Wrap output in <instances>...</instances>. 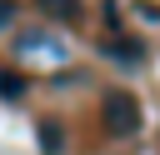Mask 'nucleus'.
<instances>
[{
	"instance_id": "f257e3e1",
	"label": "nucleus",
	"mask_w": 160,
	"mask_h": 155,
	"mask_svg": "<svg viewBox=\"0 0 160 155\" xmlns=\"http://www.w3.org/2000/svg\"><path fill=\"white\" fill-rule=\"evenodd\" d=\"M100 120H105V130H110V135H135L145 115H140V100H135V95L110 90V95L100 100Z\"/></svg>"
},
{
	"instance_id": "f03ea898",
	"label": "nucleus",
	"mask_w": 160,
	"mask_h": 155,
	"mask_svg": "<svg viewBox=\"0 0 160 155\" xmlns=\"http://www.w3.org/2000/svg\"><path fill=\"white\" fill-rule=\"evenodd\" d=\"M105 55H115L120 65H140V60H145V50H140L135 40H105Z\"/></svg>"
},
{
	"instance_id": "7ed1b4c3",
	"label": "nucleus",
	"mask_w": 160,
	"mask_h": 155,
	"mask_svg": "<svg viewBox=\"0 0 160 155\" xmlns=\"http://www.w3.org/2000/svg\"><path fill=\"white\" fill-rule=\"evenodd\" d=\"M40 10H45L50 20H75V15H80V0H40Z\"/></svg>"
},
{
	"instance_id": "20e7f679",
	"label": "nucleus",
	"mask_w": 160,
	"mask_h": 155,
	"mask_svg": "<svg viewBox=\"0 0 160 155\" xmlns=\"http://www.w3.org/2000/svg\"><path fill=\"white\" fill-rule=\"evenodd\" d=\"M60 145H65V135L55 130V120H45V125H40V150H45V155H60Z\"/></svg>"
},
{
	"instance_id": "39448f33",
	"label": "nucleus",
	"mask_w": 160,
	"mask_h": 155,
	"mask_svg": "<svg viewBox=\"0 0 160 155\" xmlns=\"http://www.w3.org/2000/svg\"><path fill=\"white\" fill-rule=\"evenodd\" d=\"M0 95H5V100H20V95H25V80H20L15 70H0Z\"/></svg>"
},
{
	"instance_id": "423d86ee",
	"label": "nucleus",
	"mask_w": 160,
	"mask_h": 155,
	"mask_svg": "<svg viewBox=\"0 0 160 155\" xmlns=\"http://www.w3.org/2000/svg\"><path fill=\"white\" fill-rule=\"evenodd\" d=\"M15 20V0H0V25H10Z\"/></svg>"
}]
</instances>
